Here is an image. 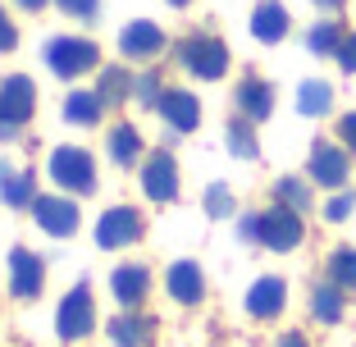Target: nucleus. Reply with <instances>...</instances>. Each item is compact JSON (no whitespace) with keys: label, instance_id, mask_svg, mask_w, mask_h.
<instances>
[{"label":"nucleus","instance_id":"nucleus-1","mask_svg":"<svg viewBox=\"0 0 356 347\" xmlns=\"http://www.w3.org/2000/svg\"><path fill=\"white\" fill-rule=\"evenodd\" d=\"M42 55H46L55 78H78V74H87V69L101 64V51H96V42H87V37H51Z\"/></svg>","mask_w":356,"mask_h":347},{"label":"nucleus","instance_id":"nucleus-2","mask_svg":"<svg viewBox=\"0 0 356 347\" xmlns=\"http://www.w3.org/2000/svg\"><path fill=\"white\" fill-rule=\"evenodd\" d=\"M178 60L188 64L192 78H206V83L229 74V46L220 37H206V32H197V37H188V42L178 46Z\"/></svg>","mask_w":356,"mask_h":347},{"label":"nucleus","instance_id":"nucleus-3","mask_svg":"<svg viewBox=\"0 0 356 347\" xmlns=\"http://www.w3.org/2000/svg\"><path fill=\"white\" fill-rule=\"evenodd\" d=\"M51 179L60 183L64 192H83V197H92L96 192V160L87 156L83 147H55L51 151Z\"/></svg>","mask_w":356,"mask_h":347},{"label":"nucleus","instance_id":"nucleus-4","mask_svg":"<svg viewBox=\"0 0 356 347\" xmlns=\"http://www.w3.org/2000/svg\"><path fill=\"white\" fill-rule=\"evenodd\" d=\"M32 110H37V87H32V78H23V74L5 78V83H0V137H14L32 119Z\"/></svg>","mask_w":356,"mask_h":347},{"label":"nucleus","instance_id":"nucleus-5","mask_svg":"<svg viewBox=\"0 0 356 347\" xmlns=\"http://www.w3.org/2000/svg\"><path fill=\"white\" fill-rule=\"evenodd\" d=\"M55 329H60L64 343L87 338L96 329V302H92V288H87V284H74V288H69V297L60 302V316H55Z\"/></svg>","mask_w":356,"mask_h":347},{"label":"nucleus","instance_id":"nucleus-6","mask_svg":"<svg viewBox=\"0 0 356 347\" xmlns=\"http://www.w3.org/2000/svg\"><path fill=\"white\" fill-rule=\"evenodd\" d=\"M302 215L288 211V206H274V211L256 215V242H265L270 252H293L302 242Z\"/></svg>","mask_w":356,"mask_h":347},{"label":"nucleus","instance_id":"nucleus-7","mask_svg":"<svg viewBox=\"0 0 356 347\" xmlns=\"http://www.w3.org/2000/svg\"><path fill=\"white\" fill-rule=\"evenodd\" d=\"M142 238V215L133 206H110V211L96 220V242H101L105 252H115V247H133Z\"/></svg>","mask_w":356,"mask_h":347},{"label":"nucleus","instance_id":"nucleus-8","mask_svg":"<svg viewBox=\"0 0 356 347\" xmlns=\"http://www.w3.org/2000/svg\"><path fill=\"white\" fill-rule=\"evenodd\" d=\"M46 284V265L37 252H28V247H14L10 252V293L14 297H37Z\"/></svg>","mask_w":356,"mask_h":347},{"label":"nucleus","instance_id":"nucleus-9","mask_svg":"<svg viewBox=\"0 0 356 347\" xmlns=\"http://www.w3.org/2000/svg\"><path fill=\"white\" fill-rule=\"evenodd\" d=\"M347 174H352L347 151L334 147V142H315V151H311V179L320 183V188H343Z\"/></svg>","mask_w":356,"mask_h":347},{"label":"nucleus","instance_id":"nucleus-10","mask_svg":"<svg viewBox=\"0 0 356 347\" xmlns=\"http://www.w3.org/2000/svg\"><path fill=\"white\" fill-rule=\"evenodd\" d=\"M142 192L151 201H174L178 197V165L169 151H156V156L142 165Z\"/></svg>","mask_w":356,"mask_h":347},{"label":"nucleus","instance_id":"nucleus-11","mask_svg":"<svg viewBox=\"0 0 356 347\" xmlns=\"http://www.w3.org/2000/svg\"><path fill=\"white\" fill-rule=\"evenodd\" d=\"M32 215H37V224H42L51 238H69V233H78V206L69 197H37V201H32Z\"/></svg>","mask_w":356,"mask_h":347},{"label":"nucleus","instance_id":"nucleus-12","mask_svg":"<svg viewBox=\"0 0 356 347\" xmlns=\"http://www.w3.org/2000/svg\"><path fill=\"white\" fill-rule=\"evenodd\" d=\"M160 51H165V32L151 19H137L119 32V55H128V60H156Z\"/></svg>","mask_w":356,"mask_h":347},{"label":"nucleus","instance_id":"nucleus-13","mask_svg":"<svg viewBox=\"0 0 356 347\" xmlns=\"http://www.w3.org/2000/svg\"><path fill=\"white\" fill-rule=\"evenodd\" d=\"M160 119H165L174 133H192V128L201 124V101L192 92H183V87H169L165 96H160Z\"/></svg>","mask_w":356,"mask_h":347},{"label":"nucleus","instance_id":"nucleus-14","mask_svg":"<svg viewBox=\"0 0 356 347\" xmlns=\"http://www.w3.org/2000/svg\"><path fill=\"white\" fill-rule=\"evenodd\" d=\"M110 288H115V302L124 306V311H137V306L147 302V288H151L147 265H119V270L110 274Z\"/></svg>","mask_w":356,"mask_h":347},{"label":"nucleus","instance_id":"nucleus-15","mask_svg":"<svg viewBox=\"0 0 356 347\" xmlns=\"http://www.w3.org/2000/svg\"><path fill=\"white\" fill-rule=\"evenodd\" d=\"M283 306H288V284H283V279H274V274L256 279L252 293H247V311H252L256 320H274Z\"/></svg>","mask_w":356,"mask_h":347},{"label":"nucleus","instance_id":"nucleus-16","mask_svg":"<svg viewBox=\"0 0 356 347\" xmlns=\"http://www.w3.org/2000/svg\"><path fill=\"white\" fill-rule=\"evenodd\" d=\"M169 297L183 306H197L201 297H206V274H201L197 261H178L169 265Z\"/></svg>","mask_w":356,"mask_h":347},{"label":"nucleus","instance_id":"nucleus-17","mask_svg":"<svg viewBox=\"0 0 356 347\" xmlns=\"http://www.w3.org/2000/svg\"><path fill=\"white\" fill-rule=\"evenodd\" d=\"M252 37H256V42H265V46H274V42L288 37V10H283L279 0H261V5H256Z\"/></svg>","mask_w":356,"mask_h":347},{"label":"nucleus","instance_id":"nucleus-18","mask_svg":"<svg viewBox=\"0 0 356 347\" xmlns=\"http://www.w3.org/2000/svg\"><path fill=\"white\" fill-rule=\"evenodd\" d=\"M110 338H115V347H147L151 338H156V320L137 316V311H124V316H115V325H110Z\"/></svg>","mask_w":356,"mask_h":347},{"label":"nucleus","instance_id":"nucleus-19","mask_svg":"<svg viewBox=\"0 0 356 347\" xmlns=\"http://www.w3.org/2000/svg\"><path fill=\"white\" fill-rule=\"evenodd\" d=\"M238 110H242V119H252V124L270 119V110H274V87L261 83V78H247V83L238 87Z\"/></svg>","mask_w":356,"mask_h":347},{"label":"nucleus","instance_id":"nucleus-20","mask_svg":"<svg viewBox=\"0 0 356 347\" xmlns=\"http://www.w3.org/2000/svg\"><path fill=\"white\" fill-rule=\"evenodd\" d=\"M329 106H334V87H329V83H320V78H306V83L297 87V110H302L306 119L329 115Z\"/></svg>","mask_w":356,"mask_h":347},{"label":"nucleus","instance_id":"nucleus-21","mask_svg":"<svg viewBox=\"0 0 356 347\" xmlns=\"http://www.w3.org/2000/svg\"><path fill=\"white\" fill-rule=\"evenodd\" d=\"M101 110H105V101L96 92H69V101H64V119L78 124V128L101 124Z\"/></svg>","mask_w":356,"mask_h":347},{"label":"nucleus","instance_id":"nucleus-22","mask_svg":"<svg viewBox=\"0 0 356 347\" xmlns=\"http://www.w3.org/2000/svg\"><path fill=\"white\" fill-rule=\"evenodd\" d=\"M0 197H5V206H32L37 201V183H32V174H10V169L0 165Z\"/></svg>","mask_w":356,"mask_h":347},{"label":"nucleus","instance_id":"nucleus-23","mask_svg":"<svg viewBox=\"0 0 356 347\" xmlns=\"http://www.w3.org/2000/svg\"><path fill=\"white\" fill-rule=\"evenodd\" d=\"M110 156H115V165H137V156H142V137H137L133 124H115L110 128Z\"/></svg>","mask_w":356,"mask_h":347},{"label":"nucleus","instance_id":"nucleus-24","mask_svg":"<svg viewBox=\"0 0 356 347\" xmlns=\"http://www.w3.org/2000/svg\"><path fill=\"white\" fill-rule=\"evenodd\" d=\"M96 96H101L105 106H119V101H128V96H133V74H128V69H119V64L101 69V87H96Z\"/></svg>","mask_w":356,"mask_h":347},{"label":"nucleus","instance_id":"nucleus-25","mask_svg":"<svg viewBox=\"0 0 356 347\" xmlns=\"http://www.w3.org/2000/svg\"><path fill=\"white\" fill-rule=\"evenodd\" d=\"M311 311H315V320L338 325V320H343V288H338V284H320L311 293Z\"/></svg>","mask_w":356,"mask_h":347},{"label":"nucleus","instance_id":"nucleus-26","mask_svg":"<svg viewBox=\"0 0 356 347\" xmlns=\"http://www.w3.org/2000/svg\"><path fill=\"white\" fill-rule=\"evenodd\" d=\"M329 284H338L343 293H356V247H338L329 256Z\"/></svg>","mask_w":356,"mask_h":347},{"label":"nucleus","instance_id":"nucleus-27","mask_svg":"<svg viewBox=\"0 0 356 347\" xmlns=\"http://www.w3.org/2000/svg\"><path fill=\"white\" fill-rule=\"evenodd\" d=\"M343 37L347 32L338 28V23H315V28L306 32V51L311 55H338L343 51Z\"/></svg>","mask_w":356,"mask_h":347},{"label":"nucleus","instance_id":"nucleus-28","mask_svg":"<svg viewBox=\"0 0 356 347\" xmlns=\"http://www.w3.org/2000/svg\"><path fill=\"white\" fill-rule=\"evenodd\" d=\"M274 197H279V206H288V211H297V215L311 211V188H306L302 179H279L274 183Z\"/></svg>","mask_w":356,"mask_h":347},{"label":"nucleus","instance_id":"nucleus-29","mask_svg":"<svg viewBox=\"0 0 356 347\" xmlns=\"http://www.w3.org/2000/svg\"><path fill=\"white\" fill-rule=\"evenodd\" d=\"M229 151L238 160H256V133H252V119H233L229 124Z\"/></svg>","mask_w":356,"mask_h":347},{"label":"nucleus","instance_id":"nucleus-30","mask_svg":"<svg viewBox=\"0 0 356 347\" xmlns=\"http://www.w3.org/2000/svg\"><path fill=\"white\" fill-rule=\"evenodd\" d=\"M206 215L210 220H229L233 215V192L224 188V183H210L206 188Z\"/></svg>","mask_w":356,"mask_h":347},{"label":"nucleus","instance_id":"nucleus-31","mask_svg":"<svg viewBox=\"0 0 356 347\" xmlns=\"http://www.w3.org/2000/svg\"><path fill=\"white\" fill-rule=\"evenodd\" d=\"M133 96L142 101V106L156 110V106H160V96H165V87H160V78H156V74H142V78L133 83Z\"/></svg>","mask_w":356,"mask_h":347},{"label":"nucleus","instance_id":"nucleus-32","mask_svg":"<svg viewBox=\"0 0 356 347\" xmlns=\"http://www.w3.org/2000/svg\"><path fill=\"white\" fill-rule=\"evenodd\" d=\"M55 5H60L69 19H87V23L101 14V0H55Z\"/></svg>","mask_w":356,"mask_h":347},{"label":"nucleus","instance_id":"nucleus-33","mask_svg":"<svg viewBox=\"0 0 356 347\" xmlns=\"http://www.w3.org/2000/svg\"><path fill=\"white\" fill-rule=\"evenodd\" d=\"M352 211H356V197H352V192H338V197L325 206V220H329V224H343Z\"/></svg>","mask_w":356,"mask_h":347},{"label":"nucleus","instance_id":"nucleus-34","mask_svg":"<svg viewBox=\"0 0 356 347\" xmlns=\"http://www.w3.org/2000/svg\"><path fill=\"white\" fill-rule=\"evenodd\" d=\"M14 46H19V32H14L10 14L0 10V55H5V51H14Z\"/></svg>","mask_w":356,"mask_h":347},{"label":"nucleus","instance_id":"nucleus-35","mask_svg":"<svg viewBox=\"0 0 356 347\" xmlns=\"http://www.w3.org/2000/svg\"><path fill=\"white\" fill-rule=\"evenodd\" d=\"M338 64H343L347 74H356V32L343 37V51H338Z\"/></svg>","mask_w":356,"mask_h":347},{"label":"nucleus","instance_id":"nucleus-36","mask_svg":"<svg viewBox=\"0 0 356 347\" xmlns=\"http://www.w3.org/2000/svg\"><path fill=\"white\" fill-rule=\"evenodd\" d=\"M338 137H343V147H347V151H356V110L338 119Z\"/></svg>","mask_w":356,"mask_h":347},{"label":"nucleus","instance_id":"nucleus-37","mask_svg":"<svg viewBox=\"0 0 356 347\" xmlns=\"http://www.w3.org/2000/svg\"><path fill=\"white\" fill-rule=\"evenodd\" d=\"M279 347H306V338H302V334H283Z\"/></svg>","mask_w":356,"mask_h":347},{"label":"nucleus","instance_id":"nucleus-38","mask_svg":"<svg viewBox=\"0 0 356 347\" xmlns=\"http://www.w3.org/2000/svg\"><path fill=\"white\" fill-rule=\"evenodd\" d=\"M23 10H46V0H19Z\"/></svg>","mask_w":356,"mask_h":347},{"label":"nucleus","instance_id":"nucleus-39","mask_svg":"<svg viewBox=\"0 0 356 347\" xmlns=\"http://www.w3.org/2000/svg\"><path fill=\"white\" fill-rule=\"evenodd\" d=\"M315 5H325V10H338V5H343V0H315Z\"/></svg>","mask_w":356,"mask_h":347},{"label":"nucleus","instance_id":"nucleus-40","mask_svg":"<svg viewBox=\"0 0 356 347\" xmlns=\"http://www.w3.org/2000/svg\"><path fill=\"white\" fill-rule=\"evenodd\" d=\"M169 5H192V0H169Z\"/></svg>","mask_w":356,"mask_h":347}]
</instances>
